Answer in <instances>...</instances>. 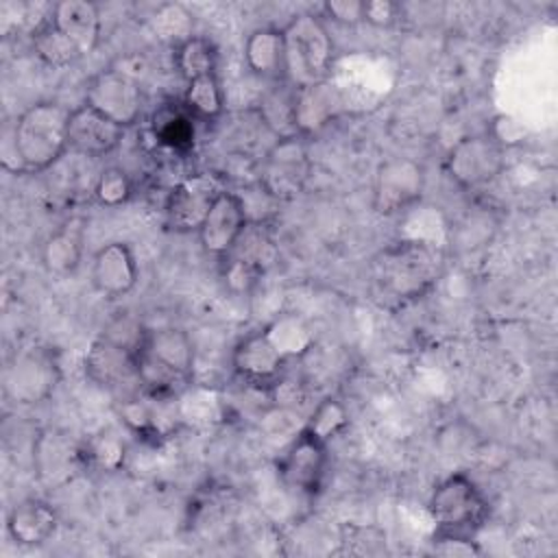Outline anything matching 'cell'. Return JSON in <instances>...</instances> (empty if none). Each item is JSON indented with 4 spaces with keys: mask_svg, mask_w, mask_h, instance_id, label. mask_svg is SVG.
Segmentation results:
<instances>
[{
    "mask_svg": "<svg viewBox=\"0 0 558 558\" xmlns=\"http://www.w3.org/2000/svg\"><path fill=\"white\" fill-rule=\"evenodd\" d=\"M70 113L59 102L41 100L17 116L11 142L20 170L44 172L65 155Z\"/></svg>",
    "mask_w": 558,
    "mask_h": 558,
    "instance_id": "3957f363",
    "label": "cell"
},
{
    "mask_svg": "<svg viewBox=\"0 0 558 558\" xmlns=\"http://www.w3.org/2000/svg\"><path fill=\"white\" fill-rule=\"evenodd\" d=\"M323 11L327 17H331L338 24L344 26H355L362 22L364 15V2L357 0H329L323 4Z\"/></svg>",
    "mask_w": 558,
    "mask_h": 558,
    "instance_id": "836d02e7",
    "label": "cell"
},
{
    "mask_svg": "<svg viewBox=\"0 0 558 558\" xmlns=\"http://www.w3.org/2000/svg\"><path fill=\"white\" fill-rule=\"evenodd\" d=\"M506 168L504 146L490 135H466L458 140L445 157V170L462 190H482Z\"/></svg>",
    "mask_w": 558,
    "mask_h": 558,
    "instance_id": "ba28073f",
    "label": "cell"
},
{
    "mask_svg": "<svg viewBox=\"0 0 558 558\" xmlns=\"http://www.w3.org/2000/svg\"><path fill=\"white\" fill-rule=\"evenodd\" d=\"M137 262L129 244L124 242H109L94 253L92 259V283L94 288L107 296H124L137 283Z\"/></svg>",
    "mask_w": 558,
    "mask_h": 558,
    "instance_id": "ac0fdd59",
    "label": "cell"
},
{
    "mask_svg": "<svg viewBox=\"0 0 558 558\" xmlns=\"http://www.w3.org/2000/svg\"><path fill=\"white\" fill-rule=\"evenodd\" d=\"M85 105L94 107L126 129L142 116L144 89L126 70L107 68L87 81Z\"/></svg>",
    "mask_w": 558,
    "mask_h": 558,
    "instance_id": "30bf717a",
    "label": "cell"
},
{
    "mask_svg": "<svg viewBox=\"0 0 558 558\" xmlns=\"http://www.w3.org/2000/svg\"><path fill=\"white\" fill-rule=\"evenodd\" d=\"M244 61L246 68L272 83H283L286 78V46H283V33L275 26H262L255 28L246 41H244Z\"/></svg>",
    "mask_w": 558,
    "mask_h": 558,
    "instance_id": "44dd1931",
    "label": "cell"
},
{
    "mask_svg": "<svg viewBox=\"0 0 558 558\" xmlns=\"http://www.w3.org/2000/svg\"><path fill=\"white\" fill-rule=\"evenodd\" d=\"M286 355L270 338L268 329H257L246 333L233 349L231 364L235 375L255 388H275L281 381L286 368Z\"/></svg>",
    "mask_w": 558,
    "mask_h": 558,
    "instance_id": "5bb4252c",
    "label": "cell"
},
{
    "mask_svg": "<svg viewBox=\"0 0 558 558\" xmlns=\"http://www.w3.org/2000/svg\"><path fill=\"white\" fill-rule=\"evenodd\" d=\"M83 460H85V464H94L98 469L113 471L124 460V447L116 436L100 434L83 447Z\"/></svg>",
    "mask_w": 558,
    "mask_h": 558,
    "instance_id": "d6a6232c",
    "label": "cell"
},
{
    "mask_svg": "<svg viewBox=\"0 0 558 558\" xmlns=\"http://www.w3.org/2000/svg\"><path fill=\"white\" fill-rule=\"evenodd\" d=\"M50 22L74 46L78 57L94 52L100 39V11L87 0H61L50 9Z\"/></svg>",
    "mask_w": 558,
    "mask_h": 558,
    "instance_id": "d6986e66",
    "label": "cell"
},
{
    "mask_svg": "<svg viewBox=\"0 0 558 558\" xmlns=\"http://www.w3.org/2000/svg\"><path fill=\"white\" fill-rule=\"evenodd\" d=\"M57 512L44 499H22L17 501L7 517L9 536L24 547L44 545L57 532Z\"/></svg>",
    "mask_w": 558,
    "mask_h": 558,
    "instance_id": "ffe728a7",
    "label": "cell"
},
{
    "mask_svg": "<svg viewBox=\"0 0 558 558\" xmlns=\"http://www.w3.org/2000/svg\"><path fill=\"white\" fill-rule=\"evenodd\" d=\"M83 253V220L70 218L57 233H52L44 246V264L54 275L72 272Z\"/></svg>",
    "mask_w": 558,
    "mask_h": 558,
    "instance_id": "cb8c5ba5",
    "label": "cell"
},
{
    "mask_svg": "<svg viewBox=\"0 0 558 558\" xmlns=\"http://www.w3.org/2000/svg\"><path fill=\"white\" fill-rule=\"evenodd\" d=\"M194 375V347L179 327L146 329L137 349L140 388L148 397L170 399L185 390Z\"/></svg>",
    "mask_w": 558,
    "mask_h": 558,
    "instance_id": "6da1fadb",
    "label": "cell"
},
{
    "mask_svg": "<svg viewBox=\"0 0 558 558\" xmlns=\"http://www.w3.org/2000/svg\"><path fill=\"white\" fill-rule=\"evenodd\" d=\"M146 327L129 316L111 320L89 344L85 355V375L109 390L140 386L137 349Z\"/></svg>",
    "mask_w": 558,
    "mask_h": 558,
    "instance_id": "5b68a950",
    "label": "cell"
},
{
    "mask_svg": "<svg viewBox=\"0 0 558 558\" xmlns=\"http://www.w3.org/2000/svg\"><path fill=\"white\" fill-rule=\"evenodd\" d=\"M286 78L294 87L316 85L329 78L333 65V41L314 13L294 15L283 28Z\"/></svg>",
    "mask_w": 558,
    "mask_h": 558,
    "instance_id": "8992f818",
    "label": "cell"
},
{
    "mask_svg": "<svg viewBox=\"0 0 558 558\" xmlns=\"http://www.w3.org/2000/svg\"><path fill=\"white\" fill-rule=\"evenodd\" d=\"M310 177V155L301 135L281 137L268 150L259 183L277 201L294 198Z\"/></svg>",
    "mask_w": 558,
    "mask_h": 558,
    "instance_id": "7c38bea8",
    "label": "cell"
},
{
    "mask_svg": "<svg viewBox=\"0 0 558 558\" xmlns=\"http://www.w3.org/2000/svg\"><path fill=\"white\" fill-rule=\"evenodd\" d=\"M183 107L194 120L211 122L222 116L225 89L218 74H207L187 83L183 92Z\"/></svg>",
    "mask_w": 558,
    "mask_h": 558,
    "instance_id": "83f0119b",
    "label": "cell"
},
{
    "mask_svg": "<svg viewBox=\"0 0 558 558\" xmlns=\"http://www.w3.org/2000/svg\"><path fill=\"white\" fill-rule=\"evenodd\" d=\"M92 194L96 196V201L100 205L118 207L133 196V181L126 174V170H122L118 166H109L98 172Z\"/></svg>",
    "mask_w": 558,
    "mask_h": 558,
    "instance_id": "f546056e",
    "label": "cell"
},
{
    "mask_svg": "<svg viewBox=\"0 0 558 558\" xmlns=\"http://www.w3.org/2000/svg\"><path fill=\"white\" fill-rule=\"evenodd\" d=\"M124 126L89 105L72 109L68 124V148L81 157H105L120 146Z\"/></svg>",
    "mask_w": 558,
    "mask_h": 558,
    "instance_id": "2e32d148",
    "label": "cell"
},
{
    "mask_svg": "<svg viewBox=\"0 0 558 558\" xmlns=\"http://www.w3.org/2000/svg\"><path fill=\"white\" fill-rule=\"evenodd\" d=\"M52 9V7H50ZM33 48L37 52V57L52 65V68H65L74 61H78V52L74 50V46L54 28V24L50 22V15L46 17V22L33 33Z\"/></svg>",
    "mask_w": 558,
    "mask_h": 558,
    "instance_id": "f1b7e54d",
    "label": "cell"
},
{
    "mask_svg": "<svg viewBox=\"0 0 558 558\" xmlns=\"http://www.w3.org/2000/svg\"><path fill=\"white\" fill-rule=\"evenodd\" d=\"M59 381V364L50 349L26 347L11 355L4 368V392L15 403H39Z\"/></svg>",
    "mask_w": 558,
    "mask_h": 558,
    "instance_id": "9c48e42d",
    "label": "cell"
},
{
    "mask_svg": "<svg viewBox=\"0 0 558 558\" xmlns=\"http://www.w3.org/2000/svg\"><path fill=\"white\" fill-rule=\"evenodd\" d=\"M423 194V168L410 159H388L375 174L373 205L390 216L414 205Z\"/></svg>",
    "mask_w": 558,
    "mask_h": 558,
    "instance_id": "9a60e30c",
    "label": "cell"
},
{
    "mask_svg": "<svg viewBox=\"0 0 558 558\" xmlns=\"http://www.w3.org/2000/svg\"><path fill=\"white\" fill-rule=\"evenodd\" d=\"M442 266L440 248L423 240H401L379 253L373 264V279L384 299L410 301L438 281Z\"/></svg>",
    "mask_w": 558,
    "mask_h": 558,
    "instance_id": "7a4b0ae2",
    "label": "cell"
},
{
    "mask_svg": "<svg viewBox=\"0 0 558 558\" xmlns=\"http://www.w3.org/2000/svg\"><path fill=\"white\" fill-rule=\"evenodd\" d=\"M174 65L187 83L207 74H218V48L211 39L192 35L174 48Z\"/></svg>",
    "mask_w": 558,
    "mask_h": 558,
    "instance_id": "4316f807",
    "label": "cell"
},
{
    "mask_svg": "<svg viewBox=\"0 0 558 558\" xmlns=\"http://www.w3.org/2000/svg\"><path fill=\"white\" fill-rule=\"evenodd\" d=\"M329 442L318 436L301 429L299 436L290 442L286 453L277 462L281 482L299 493L316 495L325 482L329 466Z\"/></svg>",
    "mask_w": 558,
    "mask_h": 558,
    "instance_id": "4fadbf2b",
    "label": "cell"
},
{
    "mask_svg": "<svg viewBox=\"0 0 558 558\" xmlns=\"http://www.w3.org/2000/svg\"><path fill=\"white\" fill-rule=\"evenodd\" d=\"M194 118L190 111L177 102L161 105L153 118H150V133L155 142L172 153L185 155L194 148V137H196V126Z\"/></svg>",
    "mask_w": 558,
    "mask_h": 558,
    "instance_id": "603a6c76",
    "label": "cell"
},
{
    "mask_svg": "<svg viewBox=\"0 0 558 558\" xmlns=\"http://www.w3.org/2000/svg\"><path fill=\"white\" fill-rule=\"evenodd\" d=\"M35 462L41 477H50V475L57 477L68 469L72 471L76 462H85L83 447H74L61 434L46 432L35 442Z\"/></svg>",
    "mask_w": 558,
    "mask_h": 558,
    "instance_id": "484cf974",
    "label": "cell"
},
{
    "mask_svg": "<svg viewBox=\"0 0 558 558\" xmlns=\"http://www.w3.org/2000/svg\"><path fill=\"white\" fill-rule=\"evenodd\" d=\"M222 181L214 172H196L181 179L166 196V220L179 233L198 231L218 194Z\"/></svg>",
    "mask_w": 558,
    "mask_h": 558,
    "instance_id": "8fae6325",
    "label": "cell"
},
{
    "mask_svg": "<svg viewBox=\"0 0 558 558\" xmlns=\"http://www.w3.org/2000/svg\"><path fill=\"white\" fill-rule=\"evenodd\" d=\"M347 425H349V414H347L344 405L340 401H336V399H325V401H320L316 405V410L312 412V416L307 418L303 429H307L310 434H314L320 440L329 442Z\"/></svg>",
    "mask_w": 558,
    "mask_h": 558,
    "instance_id": "4dcf8cb0",
    "label": "cell"
},
{
    "mask_svg": "<svg viewBox=\"0 0 558 558\" xmlns=\"http://www.w3.org/2000/svg\"><path fill=\"white\" fill-rule=\"evenodd\" d=\"M220 272L229 290L251 292L277 262L272 231L264 222H248L229 253L220 257Z\"/></svg>",
    "mask_w": 558,
    "mask_h": 558,
    "instance_id": "52a82bcc",
    "label": "cell"
},
{
    "mask_svg": "<svg viewBox=\"0 0 558 558\" xmlns=\"http://www.w3.org/2000/svg\"><path fill=\"white\" fill-rule=\"evenodd\" d=\"M427 508L436 523L434 541L438 543H471L490 514L482 488L464 473H451L438 482Z\"/></svg>",
    "mask_w": 558,
    "mask_h": 558,
    "instance_id": "277c9868",
    "label": "cell"
},
{
    "mask_svg": "<svg viewBox=\"0 0 558 558\" xmlns=\"http://www.w3.org/2000/svg\"><path fill=\"white\" fill-rule=\"evenodd\" d=\"M342 107L340 92L329 83H316L307 87H296L294 100V122L299 135H310L329 124Z\"/></svg>",
    "mask_w": 558,
    "mask_h": 558,
    "instance_id": "7402d4cb",
    "label": "cell"
},
{
    "mask_svg": "<svg viewBox=\"0 0 558 558\" xmlns=\"http://www.w3.org/2000/svg\"><path fill=\"white\" fill-rule=\"evenodd\" d=\"M294 100H296V87L283 81V83H275V87L266 92V96L259 102L262 122L279 140L299 135L296 122H294Z\"/></svg>",
    "mask_w": 558,
    "mask_h": 558,
    "instance_id": "d4e9b609",
    "label": "cell"
},
{
    "mask_svg": "<svg viewBox=\"0 0 558 558\" xmlns=\"http://www.w3.org/2000/svg\"><path fill=\"white\" fill-rule=\"evenodd\" d=\"M266 329L286 357L303 355L312 347V336L307 327L294 316H281Z\"/></svg>",
    "mask_w": 558,
    "mask_h": 558,
    "instance_id": "1f68e13d",
    "label": "cell"
},
{
    "mask_svg": "<svg viewBox=\"0 0 558 558\" xmlns=\"http://www.w3.org/2000/svg\"><path fill=\"white\" fill-rule=\"evenodd\" d=\"M246 225H248V218H246V211H244V205H242L238 192L225 190L214 201L211 209L207 211V216L196 233H198L201 246L207 253L222 257L238 242V238L242 235Z\"/></svg>",
    "mask_w": 558,
    "mask_h": 558,
    "instance_id": "e0dca14e",
    "label": "cell"
},
{
    "mask_svg": "<svg viewBox=\"0 0 558 558\" xmlns=\"http://www.w3.org/2000/svg\"><path fill=\"white\" fill-rule=\"evenodd\" d=\"M399 17V4L390 0H368L364 2V15L362 22H368L377 28H388Z\"/></svg>",
    "mask_w": 558,
    "mask_h": 558,
    "instance_id": "e575fe53",
    "label": "cell"
}]
</instances>
